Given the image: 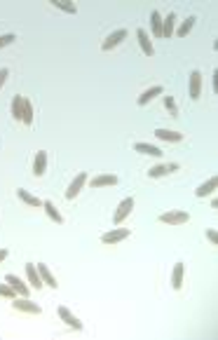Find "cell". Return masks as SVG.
<instances>
[{"instance_id": "obj_4", "label": "cell", "mask_w": 218, "mask_h": 340, "mask_svg": "<svg viewBox=\"0 0 218 340\" xmlns=\"http://www.w3.org/2000/svg\"><path fill=\"white\" fill-rule=\"evenodd\" d=\"M12 307H14V310H19V312H28V314H40L42 312V307L38 305V303L28 301V298H24V296H21V301H19V298H14Z\"/></svg>"}, {"instance_id": "obj_28", "label": "cell", "mask_w": 218, "mask_h": 340, "mask_svg": "<svg viewBox=\"0 0 218 340\" xmlns=\"http://www.w3.org/2000/svg\"><path fill=\"white\" fill-rule=\"evenodd\" d=\"M21 122L24 125H33V104L28 99H24V118H21Z\"/></svg>"}, {"instance_id": "obj_5", "label": "cell", "mask_w": 218, "mask_h": 340, "mask_svg": "<svg viewBox=\"0 0 218 340\" xmlns=\"http://www.w3.org/2000/svg\"><path fill=\"white\" fill-rule=\"evenodd\" d=\"M127 237H129V228H113L110 233L101 235V242L103 244H117V242H122Z\"/></svg>"}, {"instance_id": "obj_17", "label": "cell", "mask_w": 218, "mask_h": 340, "mask_svg": "<svg viewBox=\"0 0 218 340\" xmlns=\"http://www.w3.org/2000/svg\"><path fill=\"white\" fill-rule=\"evenodd\" d=\"M38 272H40L42 284H47V286H52V288L59 286V284H56V279H54V275L50 272V268H47L45 263H38Z\"/></svg>"}, {"instance_id": "obj_6", "label": "cell", "mask_w": 218, "mask_h": 340, "mask_svg": "<svg viewBox=\"0 0 218 340\" xmlns=\"http://www.w3.org/2000/svg\"><path fill=\"white\" fill-rule=\"evenodd\" d=\"M56 312H59V317H61V322H66L70 328H75V331H82V328H84V324H82V322L78 319V317H75V314L70 312L68 307H64V305H61V307H59Z\"/></svg>"}, {"instance_id": "obj_16", "label": "cell", "mask_w": 218, "mask_h": 340, "mask_svg": "<svg viewBox=\"0 0 218 340\" xmlns=\"http://www.w3.org/2000/svg\"><path fill=\"white\" fill-rule=\"evenodd\" d=\"M216 185H218V179H216V176H211V179H206L204 183H202L200 188H197V190H195V195H197V197L211 195V193L216 190Z\"/></svg>"}, {"instance_id": "obj_11", "label": "cell", "mask_w": 218, "mask_h": 340, "mask_svg": "<svg viewBox=\"0 0 218 340\" xmlns=\"http://www.w3.org/2000/svg\"><path fill=\"white\" fill-rule=\"evenodd\" d=\"M160 94H164V87H162V85H155V87L146 89V92H143L141 96H138V99H136V104H138V106H146V104H150V101H152L155 96H160Z\"/></svg>"}, {"instance_id": "obj_2", "label": "cell", "mask_w": 218, "mask_h": 340, "mask_svg": "<svg viewBox=\"0 0 218 340\" xmlns=\"http://www.w3.org/2000/svg\"><path fill=\"white\" fill-rule=\"evenodd\" d=\"M127 36H129V33H127V28H117V31H113L108 38L101 42V50H103V52H110V50H113V47H117L122 40H127Z\"/></svg>"}, {"instance_id": "obj_8", "label": "cell", "mask_w": 218, "mask_h": 340, "mask_svg": "<svg viewBox=\"0 0 218 340\" xmlns=\"http://www.w3.org/2000/svg\"><path fill=\"white\" fill-rule=\"evenodd\" d=\"M200 92H202V73H200V71H192L190 85H188V94H190V99H200Z\"/></svg>"}, {"instance_id": "obj_12", "label": "cell", "mask_w": 218, "mask_h": 340, "mask_svg": "<svg viewBox=\"0 0 218 340\" xmlns=\"http://www.w3.org/2000/svg\"><path fill=\"white\" fill-rule=\"evenodd\" d=\"M5 282H7V284H10V286H12L14 291L19 293V296L28 298V291H31V288H28L26 284H24V282H21V279H19L17 275H7V277H5Z\"/></svg>"}, {"instance_id": "obj_18", "label": "cell", "mask_w": 218, "mask_h": 340, "mask_svg": "<svg viewBox=\"0 0 218 340\" xmlns=\"http://www.w3.org/2000/svg\"><path fill=\"white\" fill-rule=\"evenodd\" d=\"M117 183V176L115 174H101L92 179V188H103V185H115Z\"/></svg>"}, {"instance_id": "obj_27", "label": "cell", "mask_w": 218, "mask_h": 340, "mask_svg": "<svg viewBox=\"0 0 218 340\" xmlns=\"http://www.w3.org/2000/svg\"><path fill=\"white\" fill-rule=\"evenodd\" d=\"M195 21H197L195 17H188V19H185V21L181 24V28H178V38H185V36H188V33H190V31H192V26H195Z\"/></svg>"}, {"instance_id": "obj_31", "label": "cell", "mask_w": 218, "mask_h": 340, "mask_svg": "<svg viewBox=\"0 0 218 340\" xmlns=\"http://www.w3.org/2000/svg\"><path fill=\"white\" fill-rule=\"evenodd\" d=\"M14 40H17L14 33H5V36H0V50H2V47H7V45H12Z\"/></svg>"}, {"instance_id": "obj_13", "label": "cell", "mask_w": 218, "mask_h": 340, "mask_svg": "<svg viewBox=\"0 0 218 340\" xmlns=\"http://www.w3.org/2000/svg\"><path fill=\"white\" fill-rule=\"evenodd\" d=\"M174 26H176V12H169L162 19V38H171L174 36Z\"/></svg>"}, {"instance_id": "obj_30", "label": "cell", "mask_w": 218, "mask_h": 340, "mask_svg": "<svg viewBox=\"0 0 218 340\" xmlns=\"http://www.w3.org/2000/svg\"><path fill=\"white\" fill-rule=\"evenodd\" d=\"M0 296H2V298H10V301H14V298H17V291H14L10 284H0Z\"/></svg>"}, {"instance_id": "obj_1", "label": "cell", "mask_w": 218, "mask_h": 340, "mask_svg": "<svg viewBox=\"0 0 218 340\" xmlns=\"http://www.w3.org/2000/svg\"><path fill=\"white\" fill-rule=\"evenodd\" d=\"M160 221L162 223H169V225H183V223L190 221V214L188 211H164V214H160Z\"/></svg>"}, {"instance_id": "obj_9", "label": "cell", "mask_w": 218, "mask_h": 340, "mask_svg": "<svg viewBox=\"0 0 218 340\" xmlns=\"http://www.w3.org/2000/svg\"><path fill=\"white\" fill-rule=\"evenodd\" d=\"M136 38H138V45H141L143 54H146V56H152V54H155V47H152V42H150L148 31H146V28H138V31H136Z\"/></svg>"}, {"instance_id": "obj_24", "label": "cell", "mask_w": 218, "mask_h": 340, "mask_svg": "<svg viewBox=\"0 0 218 340\" xmlns=\"http://www.w3.org/2000/svg\"><path fill=\"white\" fill-rule=\"evenodd\" d=\"M134 150L141 153V155H152V157L162 155V150H160L157 145H150V143H136V145H134Z\"/></svg>"}, {"instance_id": "obj_34", "label": "cell", "mask_w": 218, "mask_h": 340, "mask_svg": "<svg viewBox=\"0 0 218 340\" xmlns=\"http://www.w3.org/2000/svg\"><path fill=\"white\" fill-rule=\"evenodd\" d=\"M5 258H7V249H0V263L5 261Z\"/></svg>"}, {"instance_id": "obj_25", "label": "cell", "mask_w": 218, "mask_h": 340, "mask_svg": "<svg viewBox=\"0 0 218 340\" xmlns=\"http://www.w3.org/2000/svg\"><path fill=\"white\" fill-rule=\"evenodd\" d=\"M12 118L14 120L24 118V96H19V94L12 99Z\"/></svg>"}, {"instance_id": "obj_33", "label": "cell", "mask_w": 218, "mask_h": 340, "mask_svg": "<svg viewBox=\"0 0 218 340\" xmlns=\"http://www.w3.org/2000/svg\"><path fill=\"white\" fill-rule=\"evenodd\" d=\"M7 75H10V71H7V68H0V87L5 85V80H7Z\"/></svg>"}, {"instance_id": "obj_26", "label": "cell", "mask_w": 218, "mask_h": 340, "mask_svg": "<svg viewBox=\"0 0 218 340\" xmlns=\"http://www.w3.org/2000/svg\"><path fill=\"white\" fill-rule=\"evenodd\" d=\"M52 5H54L56 10H61V12H68V14H78V7L68 2V0H50Z\"/></svg>"}, {"instance_id": "obj_14", "label": "cell", "mask_w": 218, "mask_h": 340, "mask_svg": "<svg viewBox=\"0 0 218 340\" xmlns=\"http://www.w3.org/2000/svg\"><path fill=\"white\" fill-rule=\"evenodd\" d=\"M155 136H157L160 141H169V143H178V141H183V134L171 131V129H155Z\"/></svg>"}, {"instance_id": "obj_32", "label": "cell", "mask_w": 218, "mask_h": 340, "mask_svg": "<svg viewBox=\"0 0 218 340\" xmlns=\"http://www.w3.org/2000/svg\"><path fill=\"white\" fill-rule=\"evenodd\" d=\"M206 239L211 242V244H216L218 242V235H216V230H206Z\"/></svg>"}, {"instance_id": "obj_21", "label": "cell", "mask_w": 218, "mask_h": 340, "mask_svg": "<svg viewBox=\"0 0 218 340\" xmlns=\"http://www.w3.org/2000/svg\"><path fill=\"white\" fill-rule=\"evenodd\" d=\"M150 28H152V36L155 38H162V17L157 10L150 12Z\"/></svg>"}, {"instance_id": "obj_20", "label": "cell", "mask_w": 218, "mask_h": 340, "mask_svg": "<svg viewBox=\"0 0 218 340\" xmlns=\"http://www.w3.org/2000/svg\"><path fill=\"white\" fill-rule=\"evenodd\" d=\"M17 195H19V199H21V202H26L28 207H38V209L42 207V199H40V197L31 195V193H28V190H24V188H19V190H17Z\"/></svg>"}, {"instance_id": "obj_19", "label": "cell", "mask_w": 218, "mask_h": 340, "mask_svg": "<svg viewBox=\"0 0 218 340\" xmlns=\"http://www.w3.org/2000/svg\"><path fill=\"white\" fill-rule=\"evenodd\" d=\"M45 169H47V153H45V150H38L35 162H33V174H35V176H42Z\"/></svg>"}, {"instance_id": "obj_7", "label": "cell", "mask_w": 218, "mask_h": 340, "mask_svg": "<svg viewBox=\"0 0 218 340\" xmlns=\"http://www.w3.org/2000/svg\"><path fill=\"white\" fill-rule=\"evenodd\" d=\"M87 183V174L84 171H80L73 181H70V185H68V190H66V199H75V195L82 190V185Z\"/></svg>"}, {"instance_id": "obj_10", "label": "cell", "mask_w": 218, "mask_h": 340, "mask_svg": "<svg viewBox=\"0 0 218 340\" xmlns=\"http://www.w3.org/2000/svg\"><path fill=\"white\" fill-rule=\"evenodd\" d=\"M171 171H178V164L176 162H167V164H157V167H152L148 171L150 179H160V176H167V174H171Z\"/></svg>"}, {"instance_id": "obj_22", "label": "cell", "mask_w": 218, "mask_h": 340, "mask_svg": "<svg viewBox=\"0 0 218 340\" xmlns=\"http://www.w3.org/2000/svg\"><path fill=\"white\" fill-rule=\"evenodd\" d=\"M183 272H185V268H183V263H176L174 265V272H171V288H181L183 286Z\"/></svg>"}, {"instance_id": "obj_15", "label": "cell", "mask_w": 218, "mask_h": 340, "mask_svg": "<svg viewBox=\"0 0 218 340\" xmlns=\"http://www.w3.org/2000/svg\"><path fill=\"white\" fill-rule=\"evenodd\" d=\"M26 277H28V282H31V286L33 288H42L40 272H38V268H35L33 263H26Z\"/></svg>"}, {"instance_id": "obj_3", "label": "cell", "mask_w": 218, "mask_h": 340, "mask_svg": "<svg viewBox=\"0 0 218 340\" xmlns=\"http://www.w3.org/2000/svg\"><path fill=\"white\" fill-rule=\"evenodd\" d=\"M132 209H134V197H127V199H122L120 204H117V211L113 214V223L115 225H120V223L132 214Z\"/></svg>"}, {"instance_id": "obj_23", "label": "cell", "mask_w": 218, "mask_h": 340, "mask_svg": "<svg viewBox=\"0 0 218 340\" xmlns=\"http://www.w3.org/2000/svg\"><path fill=\"white\" fill-rule=\"evenodd\" d=\"M42 209L47 211V216H50V218H52L54 223H59V225L64 223V216L59 214V209L54 207V202H50V199H47V202H42Z\"/></svg>"}, {"instance_id": "obj_29", "label": "cell", "mask_w": 218, "mask_h": 340, "mask_svg": "<svg viewBox=\"0 0 218 340\" xmlns=\"http://www.w3.org/2000/svg\"><path fill=\"white\" fill-rule=\"evenodd\" d=\"M164 106H167V110H169V115H171V118H178V108H176L174 96H164Z\"/></svg>"}]
</instances>
